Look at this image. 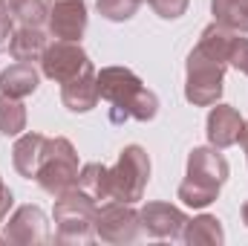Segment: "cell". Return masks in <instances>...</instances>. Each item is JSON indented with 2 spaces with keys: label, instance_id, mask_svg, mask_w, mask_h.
I'll return each instance as SVG.
<instances>
[{
  "label": "cell",
  "instance_id": "obj_12",
  "mask_svg": "<svg viewBox=\"0 0 248 246\" xmlns=\"http://www.w3.org/2000/svg\"><path fill=\"white\" fill-rule=\"evenodd\" d=\"M228 174H231V168H228V159L219 154V148L202 145V148H193L187 154V177L222 188L225 180H228Z\"/></svg>",
  "mask_w": 248,
  "mask_h": 246
},
{
  "label": "cell",
  "instance_id": "obj_5",
  "mask_svg": "<svg viewBox=\"0 0 248 246\" xmlns=\"http://www.w3.org/2000/svg\"><path fill=\"white\" fill-rule=\"evenodd\" d=\"M147 183H150V157H147V151L141 145H127V148H122L116 165L110 168L113 200L139 203L144 197Z\"/></svg>",
  "mask_w": 248,
  "mask_h": 246
},
{
  "label": "cell",
  "instance_id": "obj_1",
  "mask_svg": "<svg viewBox=\"0 0 248 246\" xmlns=\"http://www.w3.org/2000/svg\"><path fill=\"white\" fill-rule=\"evenodd\" d=\"M234 32L219 26L217 20L208 23L187 53L185 61V99L193 107H211L222 99L225 70H228V47Z\"/></svg>",
  "mask_w": 248,
  "mask_h": 246
},
{
  "label": "cell",
  "instance_id": "obj_18",
  "mask_svg": "<svg viewBox=\"0 0 248 246\" xmlns=\"http://www.w3.org/2000/svg\"><path fill=\"white\" fill-rule=\"evenodd\" d=\"M182 244L185 246H219L225 244V232L222 223L214 214H199V217H187L185 229H182Z\"/></svg>",
  "mask_w": 248,
  "mask_h": 246
},
{
  "label": "cell",
  "instance_id": "obj_15",
  "mask_svg": "<svg viewBox=\"0 0 248 246\" xmlns=\"http://www.w3.org/2000/svg\"><path fill=\"white\" fill-rule=\"evenodd\" d=\"M49 44V32L46 26H26V23H17L15 26V35H12V44H9V53L15 61H41L44 50Z\"/></svg>",
  "mask_w": 248,
  "mask_h": 246
},
{
  "label": "cell",
  "instance_id": "obj_6",
  "mask_svg": "<svg viewBox=\"0 0 248 246\" xmlns=\"http://www.w3.org/2000/svg\"><path fill=\"white\" fill-rule=\"evenodd\" d=\"M141 235V223H139V211L133 209V203L122 200H107L98 206L95 211V241L101 244H136Z\"/></svg>",
  "mask_w": 248,
  "mask_h": 246
},
{
  "label": "cell",
  "instance_id": "obj_20",
  "mask_svg": "<svg viewBox=\"0 0 248 246\" xmlns=\"http://www.w3.org/2000/svg\"><path fill=\"white\" fill-rule=\"evenodd\" d=\"M217 197H219V185L193 180L187 174H185V180L179 183V188H176V200H182L187 209H208Z\"/></svg>",
  "mask_w": 248,
  "mask_h": 246
},
{
  "label": "cell",
  "instance_id": "obj_8",
  "mask_svg": "<svg viewBox=\"0 0 248 246\" xmlns=\"http://www.w3.org/2000/svg\"><path fill=\"white\" fill-rule=\"evenodd\" d=\"M3 244L12 246H44L49 244V220L41 206H20L9 220H3Z\"/></svg>",
  "mask_w": 248,
  "mask_h": 246
},
{
  "label": "cell",
  "instance_id": "obj_4",
  "mask_svg": "<svg viewBox=\"0 0 248 246\" xmlns=\"http://www.w3.org/2000/svg\"><path fill=\"white\" fill-rule=\"evenodd\" d=\"M78 151L66 136H46L44 142V154L35 171V183L41 185L46 194L61 197L66 191H72L78 183Z\"/></svg>",
  "mask_w": 248,
  "mask_h": 246
},
{
  "label": "cell",
  "instance_id": "obj_13",
  "mask_svg": "<svg viewBox=\"0 0 248 246\" xmlns=\"http://www.w3.org/2000/svg\"><path fill=\"white\" fill-rule=\"evenodd\" d=\"M98 70L93 72H84L72 81L61 84V105L69 113H90L95 105H98V78H95Z\"/></svg>",
  "mask_w": 248,
  "mask_h": 246
},
{
  "label": "cell",
  "instance_id": "obj_21",
  "mask_svg": "<svg viewBox=\"0 0 248 246\" xmlns=\"http://www.w3.org/2000/svg\"><path fill=\"white\" fill-rule=\"evenodd\" d=\"M0 6L15 18V23L46 26V0H0Z\"/></svg>",
  "mask_w": 248,
  "mask_h": 246
},
{
  "label": "cell",
  "instance_id": "obj_11",
  "mask_svg": "<svg viewBox=\"0 0 248 246\" xmlns=\"http://www.w3.org/2000/svg\"><path fill=\"white\" fill-rule=\"evenodd\" d=\"M243 124H246V119L240 116V110H237V107L222 105V102L211 105L208 119H205L208 145H214V148H219V151H222V148L237 145V142H240V133H243Z\"/></svg>",
  "mask_w": 248,
  "mask_h": 246
},
{
  "label": "cell",
  "instance_id": "obj_10",
  "mask_svg": "<svg viewBox=\"0 0 248 246\" xmlns=\"http://www.w3.org/2000/svg\"><path fill=\"white\" fill-rule=\"evenodd\" d=\"M87 0H52L46 9V32L49 38L81 41L87 32Z\"/></svg>",
  "mask_w": 248,
  "mask_h": 246
},
{
  "label": "cell",
  "instance_id": "obj_2",
  "mask_svg": "<svg viewBox=\"0 0 248 246\" xmlns=\"http://www.w3.org/2000/svg\"><path fill=\"white\" fill-rule=\"evenodd\" d=\"M98 96L110 105V122L124 124L127 119L150 122L159 113V96L144 87V81L127 67H104L95 72Z\"/></svg>",
  "mask_w": 248,
  "mask_h": 246
},
{
  "label": "cell",
  "instance_id": "obj_24",
  "mask_svg": "<svg viewBox=\"0 0 248 246\" xmlns=\"http://www.w3.org/2000/svg\"><path fill=\"white\" fill-rule=\"evenodd\" d=\"M228 67H234L243 75H248V38L237 35V32L231 38V47H228Z\"/></svg>",
  "mask_w": 248,
  "mask_h": 246
},
{
  "label": "cell",
  "instance_id": "obj_7",
  "mask_svg": "<svg viewBox=\"0 0 248 246\" xmlns=\"http://www.w3.org/2000/svg\"><path fill=\"white\" fill-rule=\"evenodd\" d=\"M95 67L90 61L87 50L81 47V41H61V38H52L41 55V72L55 81V84H66L84 72H93Z\"/></svg>",
  "mask_w": 248,
  "mask_h": 246
},
{
  "label": "cell",
  "instance_id": "obj_19",
  "mask_svg": "<svg viewBox=\"0 0 248 246\" xmlns=\"http://www.w3.org/2000/svg\"><path fill=\"white\" fill-rule=\"evenodd\" d=\"M211 15L219 26L248 35V0H211Z\"/></svg>",
  "mask_w": 248,
  "mask_h": 246
},
{
  "label": "cell",
  "instance_id": "obj_16",
  "mask_svg": "<svg viewBox=\"0 0 248 246\" xmlns=\"http://www.w3.org/2000/svg\"><path fill=\"white\" fill-rule=\"evenodd\" d=\"M44 142H46V136L32 133V130L17 136V142L12 148V165L23 180H35V171H38V162L44 154Z\"/></svg>",
  "mask_w": 248,
  "mask_h": 246
},
{
  "label": "cell",
  "instance_id": "obj_28",
  "mask_svg": "<svg viewBox=\"0 0 248 246\" xmlns=\"http://www.w3.org/2000/svg\"><path fill=\"white\" fill-rule=\"evenodd\" d=\"M243 223H246V226H248V200H246V203H243Z\"/></svg>",
  "mask_w": 248,
  "mask_h": 246
},
{
  "label": "cell",
  "instance_id": "obj_3",
  "mask_svg": "<svg viewBox=\"0 0 248 246\" xmlns=\"http://www.w3.org/2000/svg\"><path fill=\"white\" fill-rule=\"evenodd\" d=\"M95 211L98 203L84 191L72 188L55 197V241L58 244H93L95 241Z\"/></svg>",
  "mask_w": 248,
  "mask_h": 246
},
{
  "label": "cell",
  "instance_id": "obj_14",
  "mask_svg": "<svg viewBox=\"0 0 248 246\" xmlns=\"http://www.w3.org/2000/svg\"><path fill=\"white\" fill-rule=\"evenodd\" d=\"M41 87V70L32 61H17L0 72V93L12 99H26Z\"/></svg>",
  "mask_w": 248,
  "mask_h": 246
},
{
  "label": "cell",
  "instance_id": "obj_9",
  "mask_svg": "<svg viewBox=\"0 0 248 246\" xmlns=\"http://www.w3.org/2000/svg\"><path fill=\"white\" fill-rule=\"evenodd\" d=\"M139 223L147 238L156 241H182L187 214L173 203H144L139 209Z\"/></svg>",
  "mask_w": 248,
  "mask_h": 246
},
{
  "label": "cell",
  "instance_id": "obj_25",
  "mask_svg": "<svg viewBox=\"0 0 248 246\" xmlns=\"http://www.w3.org/2000/svg\"><path fill=\"white\" fill-rule=\"evenodd\" d=\"M150 9L162 18V20H176L187 12V3L190 0H147Z\"/></svg>",
  "mask_w": 248,
  "mask_h": 246
},
{
  "label": "cell",
  "instance_id": "obj_29",
  "mask_svg": "<svg viewBox=\"0 0 248 246\" xmlns=\"http://www.w3.org/2000/svg\"><path fill=\"white\" fill-rule=\"evenodd\" d=\"M3 15H9V12H6V9H3V6H0V18H3Z\"/></svg>",
  "mask_w": 248,
  "mask_h": 246
},
{
  "label": "cell",
  "instance_id": "obj_22",
  "mask_svg": "<svg viewBox=\"0 0 248 246\" xmlns=\"http://www.w3.org/2000/svg\"><path fill=\"white\" fill-rule=\"evenodd\" d=\"M26 130V107L23 99H12L0 93V133L3 136H20Z\"/></svg>",
  "mask_w": 248,
  "mask_h": 246
},
{
  "label": "cell",
  "instance_id": "obj_27",
  "mask_svg": "<svg viewBox=\"0 0 248 246\" xmlns=\"http://www.w3.org/2000/svg\"><path fill=\"white\" fill-rule=\"evenodd\" d=\"M237 145H243V151H246V159H248V122L243 124V133H240V142Z\"/></svg>",
  "mask_w": 248,
  "mask_h": 246
},
{
  "label": "cell",
  "instance_id": "obj_17",
  "mask_svg": "<svg viewBox=\"0 0 248 246\" xmlns=\"http://www.w3.org/2000/svg\"><path fill=\"white\" fill-rule=\"evenodd\" d=\"M78 191H84L87 197H93L98 206L113 200V185H110V168L101 165V162H87L81 165L78 171V183H75Z\"/></svg>",
  "mask_w": 248,
  "mask_h": 246
},
{
  "label": "cell",
  "instance_id": "obj_26",
  "mask_svg": "<svg viewBox=\"0 0 248 246\" xmlns=\"http://www.w3.org/2000/svg\"><path fill=\"white\" fill-rule=\"evenodd\" d=\"M12 203H15V197H12V188L3 183V177H0V223L6 220V214H9V209H12Z\"/></svg>",
  "mask_w": 248,
  "mask_h": 246
},
{
  "label": "cell",
  "instance_id": "obj_23",
  "mask_svg": "<svg viewBox=\"0 0 248 246\" xmlns=\"http://www.w3.org/2000/svg\"><path fill=\"white\" fill-rule=\"evenodd\" d=\"M141 3L144 0H95V9H98L101 18H107L113 23H124V20L136 18Z\"/></svg>",
  "mask_w": 248,
  "mask_h": 246
}]
</instances>
